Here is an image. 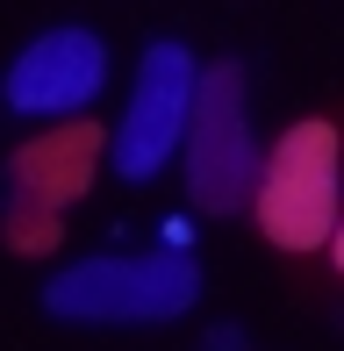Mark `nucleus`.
Listing matches in <instances>:
<instances>
[{"instance_id":"7ed1b4c3","label":"nucleus","mask_w":344,"mask_h":351,"mask_svg":"<svg viewBox=\"0 0 344 351\" xmlns=\"http://www.w3.org/2000/svg\"><path fill=\"white\" fill-rule=\"evenodd\" d=\"M337 194H344V165H337V130L330 122H294L287 136L265 151L258 172V222L280 251H316L337 237Z\"/></svg>"},{"instance_id":"f257e3e1","label":"nucleus","mask_w":344,"mask_h":351,"mask_svg":"<svg viewBox=\"0 0 344 351\" xmlns=\"http://www.w3.org/2000/svg\"><path fill=\"white\" fill-rule=\"evenodd\" d=\"M201 301V265L186 251H151V258H79L43 287V315L58 323H93V330H144L172 323Z\"/></svg>"},{"instance_id":"39448f33","label":"nucleus","mask_w":344,"mask_h":351,"mask_svg":"<svg viewBox=\"0 0 344 351\" xmlns=\"http://www.w3.org/2000/svg\"><path fill=\"white\" fill-rule=\"evenodd\" d=\"M101 86H108V43L93 29H43L36 43H22V58L0 79L8 108L29 115V122L79 115V108L101 101Z\"/></svg>"},{"instance_id":"20e7f679","label":"nucleus","mask_w":344,"mask_h":351,"mask_svg":"<svg viewBox=\"0 0 344 351\" xmlns=\"http://www.w3.org/2000/svg\"><path fill=\"white\" fill-rule=\"evenodd\" d=\"M194 101H201V65H194V51H186V43H172V36H158V43L144 51V65H136L130 108H122L115 143H108L115 180H130V186L158 180V172L172 165V151H186Z\"/></svg>"},{"instance_id":"423d86ee","label":"nucleus","mask_w":344,"mask_h":351,"mask_svg":"<svg viewBox=\"0 0 344 351\" xmlns=\"http://www.w3.org/2000/svg\"><path fill=\"white\" fill-rule=\"evenodd\" d=\"M86 172H93V130H65V136H43L14 158V180H8V230L22 251L51 244L58 208L86 194Z\"/></svg>"},{"instance_id":"6e6552de","label":"nucleus","mask_w":344,"mask_h":351,"mask_svg":"<svg viewBox=\"0 0 344 351\" xmlns=\"http://www.w3.org/2000/svg\"><path fill=\"white\" fill-rule=\"evenodd\" d=\"M201 351H251V344H244V330H237V323H215L208 337H201Z\"/></svg>"},{"instance_id":"1a4fd4ad","label":"nucleus","mask_w":344,"mask_h":351,"mask_svg":"<svg viewBox=\"0 0 344 351\" xmlns=\"http://www.w3.org/2000/svg\"><path fill=\"white\" fill-rule=\"evenodd\" d=\"M330 251H337V265H344V222H337V237H330Z\"/></svg>"},{"instance_id":"f03ea898","label":"nucleus","mask_w":344,"mask_h":351,"mask_svg":"<svg viewBox=\"0 0 344 351\" xmlns=\"http://www.w3.org/2000/svg\"><path fill=\"white\" fill-rule=\"evenodd\" d=\"M186 194L201 215H237L258 201L265 151L251 136V108H244V65H201V101L194 130H186Z\"/></svg>"},{"instance_id":"0eeeda50","label":"nucleus","mask_w":344,"mask_h":351,"mask_svg":"<svg viewBox=\"0 0 344 351\" xmlns=\"http://www.w3.org/2000/svg\"><path fill=\"white\" fill-rule=\"evenodd\" d=\"M186 244H194V222H186V215H165L158 222V251H186Z\"/></svg>"}]
</instances>
